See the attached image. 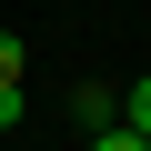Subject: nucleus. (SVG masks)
<instances>
[{"label": "nucleus", "instance_id": "1", "mask_svg": "<svg viewBox=\"0 0 151 151\" xmlns=\"http://www.w3.org/2000/svg\"><path fill=\"white\" fill-rule=\"evenodd\" d=\"M70 111H81L91 131H111V121H121V101H111V81H81V91H70Z\"/></svg>", "mask_w": 151, "mask_h": 151}, {"label": "nucleus", "instance_id": "2", "mask_svg": "<svg viewBox=\"0 0 151 151\" xmlns=\"http://www.w3.org/2000/svg\"><path fill=\"white\" fill-rule=\"evenodd\" d=\"M131 131L151 141V70H141V81H131Z\"/></svg>", "mask_w": 151, "mask_h": 151}, {"label": "nucleus", "instance_id": "3", "mask_svg": "<svg viewBox=\"0 0 151 151\" xmlns=\"http://www.w3.org/2000/svg\"><path fill=\"white\" fill-rule=\"evenodd\" d=\"M91 151H151V141H141V131H131V121H111V131H101V141H91Z\"/></svg>", "mask_w": 151, "mask_h": 151}, {"label": "nucleus", "instance_id": "4", "mask_svg": "<svg viewBox=\"0 0 151 151\" xmlns=\"http://www.w3.org/2000/svg\"><path fill=\"white\" fill-rule=\"evenodd\" d=\"M20 60H30V50H20L10 30H0V81H20Z\"/></svg>", "mask_w": 151, "mask_h": 151}, {"label": "nucleus", "instance_id": "5", "mask_svg": "<svg viewBox=\"0 0 151 151\" xmlns=\"http://www.w3.org/2000/svg\"><path fill=\"white\" fill-rule=\"evenodd\" d=\"M20 111H30V101H20V81H0V131H10Z\"/></svg>", "mask_w": 151, "mask_h": 151}]
</instances>
